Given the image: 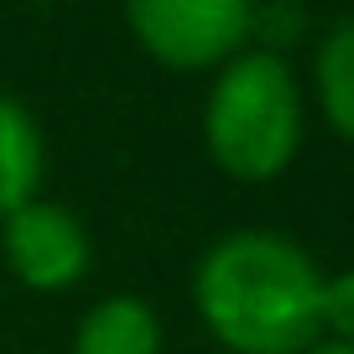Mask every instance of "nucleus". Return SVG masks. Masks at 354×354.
I'll use <instances>...</instances> for the list:
<instances>
[{
	"label": "nucleus",
	"mask_w": 354,
	"mask_h": 354,
	"mask_svg": "<svg viewBox=\"0 0 354 354\" xmlns=\"http://www.w3.org/2000/svg\"><path fill=\"white\" fill-rule=\"evenodd\" d=\"M193 313L230 354H302L323 339V271L281 230H230L193 266Z\"/></svg>",
	"instance_id": "nucleus-1"
},
{
	"label": "nucleus",
	"mask_w": 354,
	"mask_h": 354,
	"mask_svg": "<svg viewBox=\"0 0 354 354\" xmlns=\"http://www.w3.org/2000/svg\"><path fill=\"white\" fill-rule=\"evenodd\" d=\"M308 94L281 53L245 47L203 94V151L230 183H277L302 151Z\"/></svg>",
	"instance_id": "nucleus-2"
},
{
	"label": "nucleus",
	"mask_w": 354,
	"mask_h": 354,
	"mask_svg": "<svg viewBox=\"0 0 354 354\" xmlns=\"http://www.w3.org/2000/svg\"><path fill=\"white\" fill-rule=\"evenodd\" d=\"M125 26L172 73H219L255 37V0H120Z\"/></svg>",
	"instance_id": "nucleus-3"
},
{
	"label": "nucleus",
	"mask_w": 354,
	"mask_h": 354,
	"mask_svg": "<svg viewBox=\"0 0 354 354\" xmlns=\"http://www.w3.org/2000/svg\"><path fill=\"white\" fill-rule=\"evenodd\" d=\"M0 261L26 292L57 297L88 277L94 240H88V224L78 219V209L37 193L32 203L0 219Z\"/></svg>",
	"instance_id": "nucleus-4"
},
{
	"label": "nucleus",
	"mask_w": 354,
	"mask_h": 354,
	"mask_svg": "<svg viewBox=\"0 0 354 354\" xmlns=\"http://www.w3.org/2000/svg\"><path fill=\"white\" fill-rule=\"evenodd\" d=\"M162 313L141 292H110L73 323L68 354H162Z\"/></svg>",
	"instance_id": "nucleus-5"
},
{
	"label": "nucleus",
	"mask_w": 354,
	"mask_h": 354,
	"mask_svg": "<svg viewBox=\"0 0 354 354\" xmlns=\"http://www.w3.org/2000/svg\"><path fill=\"white\" fill-rule=\"evenodd\" d=\"M47 183V136L16 94L0 88V219L32 203Z\"/></svg>",
	"instance_id": "nucleus-6"
},
{
	"label": "nucleus",
	"mask_w": 354,
	"mask_h": 354,
	"mask_svg": "<svg viewBox=\"0 0 354 354\" xmlns=\"http://www.w3.org/2000/svg\"><path fill=\"white\" fill-rule=\"evenodd\" d=\"M313 100L339 141H354V16L333 21L313 53Z\"/></svg>",
	"instance_id": "nucleus-7"
},
{
	"label": "nucleus",
	"mask_w": 354,
	"mask_h": 354,
	"mask_svg": "<svg viewBox=\"0 0 354 354\" xmlns=\"http://www.w3.org/2000/svg\"><path fill=\"white\" fill-rule=\"evenodd\" d=\"M323 339L354 344V266L323 277Z\"/></svg>",
	"instance_id": "nucleus-8"
},
{
	"label": "nucleus",
	"mask_w": 354,
	"mask_h": 354,
	"mask_svg": "<svg viewBox=\"0 0 354 354\" xmlns=\"http://www.w3.org/2000/svg\"><path fill=\"white\" fill-rule=\"evenodd\" d=\"M302 354H354V344H339V339H318L313 349H302Z\"/></svg>",
	"instance_id": "nucleus-9"
}]
</instances>
